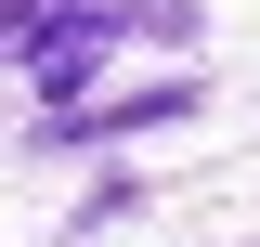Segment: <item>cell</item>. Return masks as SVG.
<instances>
[{
	"label": "cell",
	"instance_id": "obj_1",
	"mask_svg": "<svg viewBox=\"0 0 260 247\" xmlns=\"http://www.w3.org/2000/svg\"><path fill=\"white\" fill-rule=\"evenodd\" d=\"M91 0H0V52H52V39H91Z\"/></svg>",
	"mask_w": 260,
	"mask_h": 247
},
{
	"label": "cell",
	"instance_id": "obj_2",
	"mask_svg": "<svg viewBox=\"0 0 260 247\" xmlns=\"http://www.w3.org/2000/svg\"><path fill=\"white\" fill-rule=\"evenodd\" d=\"M91 65H104V26H91V39H52V52H39V104L65 117V104L91 91Z\"/></svg>",
	"mask_w": 260,
	"mask_h": 247
}]
</instances>
